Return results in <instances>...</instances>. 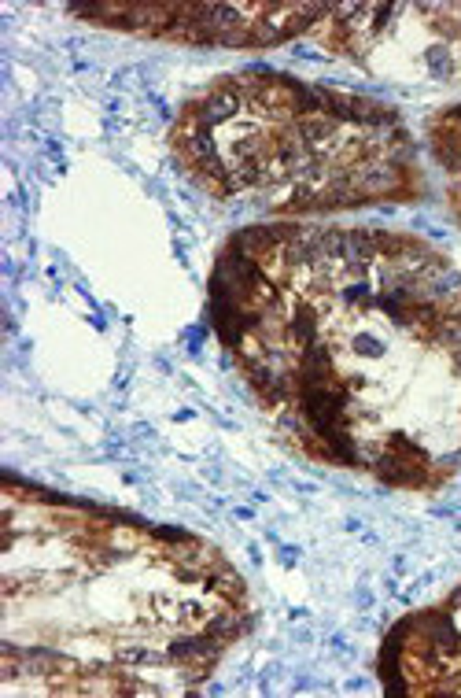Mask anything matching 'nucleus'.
<instances>
[{"mask_svg": "<svg viewBox=\"0 0 461 698\" xmlns=\"http://www.w3.org/2000/svg\"><path fill=\"white\" fill-rule=\"evenodd\" d=\"M207 632H211L214 639H222V643H225V639H237V635L244 632V624H240L233 613H225V617H214V621L207 624Z\"/></svg>", "mask_w": 461, "mask_h": 698, "instance_id": "4", "label": "nucleus"}, {"mask_svg": "<svg viewBox=\"0 0 461 698\" xmlns=\"http://www.w3.org/2000/svg\"><path fill=\"white\" fill-rule=\"evenodd\" d=\"M343 300H347V303H362V307H369V303H373L366 284H351V289H343Z\"/></svg>", "mask_w": 461, "mask_h": 698, "instance_id": "5", "label": "nucleus"}, {"mask_svg": "<svg viewBox=\"0 0 461 698\" xmlns=\"http://www.w3.org/2000/svg\"><path fill=\"white\" fill-rule=\"evenodd\" d=\"M211 587H218V592L229 595V598H244V580L225 565H218V573L211 576Z\"/></svg>", "mask_w": 461, "mask_h": 698, "instance_id": "3", "label": "nucleus"}, {"mask_svg": "<svg viewBox=\"0 0 461 698\" xmlns=\"http://www.w3.org/2000/svg\"><path fill=\"white\" fill-rule=\"evenodd\" d=\"M159 539H170V543H192L189 532H181V528H152Z\"/></svg>", "mask_w": 461, "mask_h": 698, "instance_id": "6", "label": "nucleus"}, {"mask_svg": "<svg viewBox=\"0 0 461 698\" xmlns=\"http://www.w3.org/2000/svg\"><path fill=\"white\" fill-rule=\"evenodd\" d=\"M447 606H450V609H458V606H461V587H458L454 595H450V603H447Z\"/></svg>", "mask_w": 461, "mask_h": 698, "instance_id": "8", "label": "nucleus"}, {"mask_svg": "<svg viewBox=\"0 0 461 698\" xmlns=\"http://www.w3.org/2000/svg\"><path fill=\"white\" fill-rule=\"evenodd\" d=\"M288 340L296 344V348H314L318 344V314H314V307H307V303H299L296 314H292V322H288Z\"/></svg>", "mask_w": 461, "mask_h": 698, "instance_id": "2", "label": "nucleus"}, {"mask_svg": "<svg viewBox=\"0 0 461 698\" xmlns=\"http://www.w3.org/2000/svg\"><path fill=\"white\" fill-rule=\"evenodd\" d=\"M358 351H366V355H380V340H373V337H358Z\"/></svg>", "mask_w": 461, "mask_h": 698, "instance_id": "7", "label": "nucleus"}, {"mask_svg": "<svg viewBox=\"0 0 461 698\" xmlns=\"http://www.w3.org/2000/svg\"><path fill=\"white\" fill-rule=\"evenodd\" d=\"M237 111H240V93L229 89V85H222V89L207 93L200 104L192 107V115L200 119V126H207V130H214V126H222V122H229Z\"/></svg>", "mask_w": 461, "mask_h": 698, "instance_id": "1", "label": "nucleus"}]
</instances>
